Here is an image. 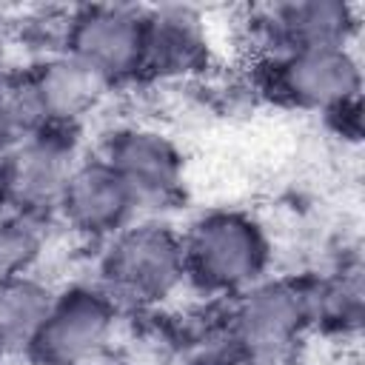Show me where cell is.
Listing matches in <instances>:
<instances>
[{"label":"cell","instance_id":"cell-5","mask_svg":"<svg viewBox=\"0 0 365 365\" xmlns=\"http://www.w3.org/2000/svg\"><path fill=\"white\" fill-rule=\"evenodd\" d=\"M60 48L97 71L111 88L145 71V9L77 6L63 20Z\"/></svg>","mask_w":365,"mask_h":365},{"label":"cell","instance_id":"cell-6","mask_svg":"<svg viewBox=\"0 0 365 365\" xmlns=\"http://www.w3.org/2000/svg\"><path fill=\"white\" fill-rule=\"evenodd\" d=\"M311 328L305 285L285 277H265L231 297L225 336L234 348L277 359L285 356Z\"/></svg>","mask_w":365,"mask_h":365},{"label":"cell","instance_id":"cell-15","mask_svg":"<svg viewBox=\"0 0 365 365\" xmlns=\"http://www.w3.org/2000/svg\"><path fill=\"white\" fill-rule=\"evenodd\" d=\"M37 128H43V125L31 106L29 88L23 80V68L14 71V68L0 66V154Z\"/></svg>","mask_w":365,"mask_h":365},{"label":"cell","instance_id":"cell-7","mask_svg":"<svg viewBox=\"0 0 365 365\" xmlns=\"http://www.w3.org/2000/svg\"><path fill=\"white\" fill-rule=\"evenodd\" d=\"M268 91L285 106L319 114H345L362 88L359 57L351 46L294 48L268 57Z\"/></svg>","mask_w":365,"mask_h":365},{"label":"cell","instance_id":"cell-13","mask_svg":"<svg viewBox=\"0 0 365 365\" xmlns=\"http://www.w3.org/2000/svg\"><path fill=\"white\" fill-rule=\"evenodd\" d=\"M51 299L54 288L37 274H0V356L26 354Z\"/></svg>","mask_w":365,"mask_h":365},{"label":"cell","instance_id":"cell-9","mask_svg":"<svg viewBox=\"0 0 365 365\" xmlns=\"http://www.w3.org/2000/svg\"><path fill=\"white\" fill-rule=\"evenodd\" d=\"M23 80L43 128L77 131L114 91L97 71L63 48L43 51L23 68Z\"/></svg>","mask_w":365,"mask_h":365},{"label":"cell","instance_id":"cell-3","mask_svg":"<svg viewBox=\"0 0 365 365\" xmlns=\"http://www.w3.org/2000/svg\"><path fill=\"white\" fill-rule=\"evenodd\" d=\"M86 154L77 131L37 128L0 154L3 208L54 220L68 177Z\"/></svg>","mask_w":365,"mask_h":365},{"label":"cell","instance_id":"cell-11","mask_svg":"<svg viewBox=\"0 0 365 365\" xmlns=\"http://www.w3.org/2000/svg\"><path fill=\"white\" fill-rule=\"evenodd\" d=\"M268 57L294 48L351 46L359 29V11L342 0H299L262 9L254 23Z\"/></svg>","mask_w":365,"mask_h":365},{"label":"cell","instance_id":"cell-10","mask_svg":"<svg viewBox=\"0 0 365 365\" xmlns=\"http://www.w3.org/2000/svg\"><path fill=\"white\" fill-rule=\"evenodd\" d=\"M54 220L83 240L106 242L134 220H143V214L120 174L100 154H94L77 163Z\"/></svg>","mask_w":365,"mask_h":365},{"label":"cell","instance_id":"cell-16","mask_svg":"<svg viewBox=\"0 0 365 365\" xmlns=\"http://www.w3.org/2000/svg\"><path fill=\"white\" fill-rule=\"evenodd\" d=\"M208 365H277V359H268V356H257V354H248V351H240V348H228L222 351L220 356H214Z\"/></svg>","mask_w":365,"mask_h":365},{"label":"cell","instance_id":"cell-4","mask_svg":"<svg viewBox=\"0 0 365 365\" xmlns=\"http://www.w3.org/2000/svg\"><path fill=\"white\" fill-rule=\"evenodd\" d=\"M120 302L91 282L54 291L46 319L34 331L26 359L31 365H88L111 339Z\"/></svg>","mask_w":365,"mask_h":365},{"label":"cell","instance_id":"cell-1","mask_svg":"<svg viewBox=\"0 0 365 365\" xmlns=\"http://www.w3.org/2000/svg\"><path fill=\"white\" fill-rule=\"evenodd\" d=\"M180 237L188 285L211 297L231 299L271 277L274 240L251 211L211 208L194 217Z\"/></svg>","mask_w":365,"mask_h":365},{"label":"cell","instance_id":"cell-8","mask_svg":"<svg viewBox=\"0 0 365 365\" xmlns=\"http://www.w3.org/2000/svg\"><path fill=\"white\" fill-rule=\"evenodd\" d=\"M100 157L131 188L140 214L171 205L185 180L182 148L151 123H125L108 131Z\"/></svg>","mask_w":365,"mask_h":365},{"label":"cell","instance_id":"cell-2","mask_svg":"<svg viewBox=\"0 0 365 365\" xmlns=\"http://www.w3.org/2000/svg\"><path fill=\"white\" fill-rule=\"evenodd\" d=\"M97 285L117 302H165L188 285L180 231L154 217L134 220L103 242Z\"/></svg>","mask_w":365,"mask_h":365},{"label":"cell","instance_id":"cell-14","mask_svg":"<svg viewBox=\"0 0 365 365\" xmlns=\"http://www.w3.org/2000/svg\"><path fill=\"white\" fill-rule=\"evenodd\" d=\"M54 220L0 208V274H34L48 248V225Z\"/></svg>","mask_w":365,"mask_h":365},{"label":"cell","instance_id":"cell-17","mask_svg":"<svg viewBox=\"0 0 365 365\" xmlns=\"http://www.w3.org/2000/svg\"><path fill=\"white\" fill-rule=\"evenodd\" d=\"M0 208H3V194H0Z\"/></svg>","mask_w":365,"mask_h":365},{"label":"cell","instance_id":"cell-12","mask_svg":"<svg viewBox=\"0 0 365 365\" xmlns=\"http://www.w3.org/2000/svg\"><path fill=\"white\" fill-rule=\"evenodd\" d=\"M211 63L208 20L191 6L145 9V71L143 77L185 80Z\"/></svg>","mask_w":365,"mask_h":365}]
</instances>
